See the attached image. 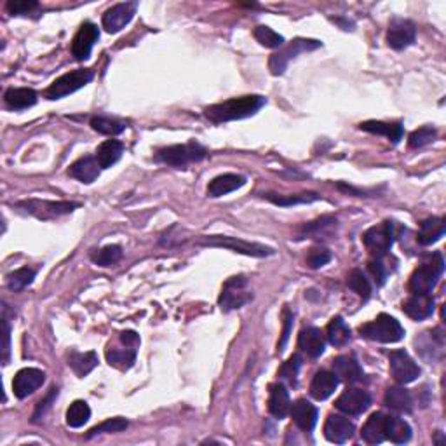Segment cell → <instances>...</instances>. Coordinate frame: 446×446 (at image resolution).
Masks as SVG:
<instances>
[{
	"instance_id": "6da1fadb",
	"label": "cell",
	"mask_w": 446,
	"mask_h": 446,
	"mask_svg": "<svg viewBox=\"0 0 446 446\" xmlns=\"http://www.w3.org/2000/svg\"><path fill=\"white\" fill-rule=\"evenodd\" d=\"M267 100L260 95H248L239 98H230V100L222 101V103L211 105L207 107L204 113L207 119L214 124L230 123V120H241L246 117H251L265 107Z\"/></svg>"
},
{
	"instance_id": "7a4b0ae2",
	"label": "cell",
	"mask_w": 446,
	"mask_h": 446,
	"mask_svg": "<svg viewBox=\"0 0 446 446\" xmlns=\"http://www.w3.org/2000/svg\"><path fill=\"white\" fill-rule=\"evenodd\" d=\"M445 260L441 253H432L422 260V264L415 269L410 277V291L412 295H430L436 288L437 281L443 276Z\"/></svg>"
},
{
	"instance_id": "3957f363",
	"label": "cell",
	"mask_w": 446,
	"mask_h": 446,
	"mask_svg": "<svg viewBox=\"0 0 446 446\" xmlns=\"http://www.w3.org/2000/svg\"><path fill=\"white\" fill-rule=\"evenodd\" d=\"M359 333L365 338L378 343H396L399 340H403L405 330H403V326L396 318L389 314H380L373 321H370V323L363 324L359 328Z\"/></svg>"
},
{
	"instance_id": "277c9868",
	"label": "cell",
	"mask_w": 446,
	"mask_h": 446,
	"mask_svg": "<svg viewBox=\"0 0 446 446\" xmlns=\"http://www.w3.org/2000/svg\"><path fill=\"white\" fill-rule=\"evenodd\" d=\"M197 244L207 246V248H223L230 249L234 253H239V255L246 256H255V258H264L274 255V249L269 246L258 244V242H249L239 237H230V236H206L201 237L197 241Z\"/></svg>"
},
{
	"instance_id": "5b68a950",
	"label": "cell",
	"mask_w": 446,
	"mask_h": 446,
	"mask_svg": "<svg viewBox=\"0 0 446 446\" xmlns=\"http://www.w3.org/2000/svg\"><path fill=\"white\" fill-rule=\"evenodd\" d=\"M206 157V148L202 145L189 142L183 145H173V147L160 148L155 154L157 162L167 164L173 167H185L192 162H199Z\"/></svg>"
},
{
	"instance_id": "8992f818",
	"label": "cell",
	"mask_w": 446,
	"mask_h": 446,
	"mask_svg": "<svg viewBox=\"0 0 446 446\" xmlns=\"http://www.w3.org/2000/svg\"><path fill=\"white\" fill-rule=\"evenodd\" d=\"M248 284V279L244 276H234L227 279L222 288L220 299H218L222 311H236V308L244 307L246 304L251 302L253 293L249 291Z\"/></svg>"
},
{
	"instance_id": "52a82bcc",
	"label": "cell",
	"mask_w": 446,
	"mask_h": 446,
	"mask_svg": "<svg viewBox=\"0 0 446 446\" xmlns=\"http://www.w3.org/2000/svg\"><path fill=\"white\" fill-rule=\"evenodd\" d=\"M321 42L314 41V38H295V41L289 42L288 46H284L283 49H279L277 53H274L269 60V68H271L272 76H283L284 70L289 61L293 58L299 56L300 53H308V51H316L321 48Z\"/></svg>"
},
{
	"instance_id": "ba28073f",
	"label": "cell",
	"mask_w": 446,
	"mask_h": 446,
	"mask_svg": "<svg viewBox=\"0 0 446 446\" xmlns=\"http://www.w3.org/2000/svg\"><path fill=\"white\" fill-rule=\"evenodd\" d=\"M394 237H396V223L387 220L382 222L380 225L368 229L365 236H363V242H365L366 249L371 255H375V258H382L393 248Z\"/></svg>"
},
{
	"instance_id": "9c48e42d",
	"label": "cell",
	"mask_w": 446,
	"mask_h": 446,
	"mask_svg": "<svg viewBox=\"0 0 446 446\" xmlns=\"http://www.w3.org/2000/svg\"><path fill=\"white\" fill-rule=\"evenodd\" d=\"M93 81V72L88 68H79L73 70V72L65 73V76L58 77L53 84L46 89V98L48 100H60V98H65L72 93L79 91L81 88L88 85L89 82Z\"/></svg>"
},
{
	"instance_id": "30bf717a",
	"label": "cell",
	"mask_w": 446,
	"mask_h": 446,
	"mask_svg": "<svg viewBox=\"0 0 446 446\" xmlns=\"http://www.w3.org/2000/svg\"><path fill=\"white\" fill-rule=\"evenodd\" d=\"M16 207L23 209L25 213L33 214L41 220H49V218L61 217V214L72 213L76 207H79L77 202L70 201H41V199H28V201H19Z\"/></svg>"
},
{
	"instance_id": "8fae6325",
	"label": "cell",
	"mask_w": 446,
	"mask_h": 446,
	"mask_svg": "<svg viewBox=\"0 0 446 446\" xmlns=\"http://www.w3.org/2000/svg\"><path fill=\"white\" fill-rule=\"evenodd\" d=\"M389 370L394 380H396L398 383H401V385L412 383L420 377V368H418L417 363L410 358L408 352L403 349L390 352Z\"/></svg>"
},
{
	"instance_id": "7c38bea8",
	"label": "cell",
	"mask_w": 446,
	"mask_h": 446,
	"mask_svg": "<svg viewBox=\"0 0 446 446\" xmlns=\"http://www.w3.org/2000/svg\"><path fill=\"white\" fill-rule=\"evenodd\" d=\"M136 9H138V2H120L112 6L110 9L105 11L103 19V28L108 33H119L120 30L126 28V25L131 23V19L135 18Z\"/></svg>"
},
{
	"instance_id": "4fadbf2b",
	"label": "cell",
	"mask_w": 446,
	"mask_h": 446,
	"mask_svg": "<svg viewBox=\"0 0 446 446\" xmlns=\"http://www.w3.org/2000/svg\"><path fill=\"white\" fill-rule=\"evenodd\" d=\"M417 38V28L410 19L396 18L390 21L389 30H387V44L393 49L403 51L413 44Z\"/></svg>"
},
{
	"instance_id": "5bb4252c",
	"label": "cell",
	"mask_w": 446,
	"mask_h": 446,
	"mask_svg": "<svg viewBox=\"0 0 446 446\" xmlns=\"http://www.w3.org/2000/svg\"><path fill=\"white\" fill-rule=\"evenodd\" d=\"M46 380V373L38 368H23L16 373L13 380V390L18 399H25L32 396L38 387Z\"/></svg>"
},
{
	"instance_id": "9a60e30c",
	"label": "cell",
	"mask_w": 446,
	"mask_h": 446,
	"mask_svg": "<svg viewBox=\"0 0 446 446\" xmlns=\"http://www.w3.org/2000/svg\"><path fill=\"white\" fill-rule=\"evenodd\" d=\"M370 394L363 389H346L335 401L336 410H340L346 415H352V417L365 413L370 408Z\"/></svg>"
},
{
	"instance_id": "2e32d148",
	"label": "cell",
	"mask_w": 446,
	"mask_h": 446,
	"mask_svg": "<svg viewBox=\"0 0 446 446\" xmlns=\"http://www.w3.org/2000/svg\"><path fill=\"white\" fill-rule=\"evenodd\" d=\"M100 38V30L95 23H84L72 41V54L76 60L84 61L91 56V51Z\"/></svg>"
},
{
	"instance_id": "e0dca14e",
	"label": "cell",
	"mask_w": 446,
	"mask_h": 446,
	"mask_svg": "<svg viewBox=\"0 0 446 446\" xmlns=\"http://www.w3.org/2000/svg\"><path fill=\"white\" fill-rule=\"evenodd\" d=\"M356 427L354 424L349 420L347 417H342V415H333L331 413L330 417L326 418L324 422V437L331 443L336 445H343L354 436Z\"/></svg>"
},
{
	"instance_id": "ac0fdd59",
	"label": "cell",
	"mask_w": 446,
	"mask_h": 446,
	"mask_svg": "<svg viewBox=\"0 0 446 446\" xmlns=\"http://www.w3.org/2000/svg\"><path fill=\"white\" fill-rule=\"evenodd\" d=\"M289 413H291L296 427L302 429L304 432H311L318 424V408L312 403H308L307 399H296L291 405Z\"/></svg>"
},
{
	"instance_id": "d6986e66",
	"label": "cell",
	"mask_w": 446,
	"mask_h": 446,
	"mask_svg": "<svg viewBox=\"0 0 446 446\" xmlns=\"http://www.w3.org/2000/svg\"><path fill=\"white\" fill-rule=\"evenodd\" d=\"M289 410H291V401L284 383H272L269 387V413L277 420H283L288 417Z\"/></svg>"
},
{
	"instance_id": "ffe728a7",
	"label": "cell",
	"mask_w": 446,
	"mask_h": 446,
	"mask_svg": "<svg viewBox=\"0 0 446 446\" xmlns=\"http://www.w3.org/2000/svg\"><path fill=\"white\" fill-rule=\"evenodd\" d=\"M403 312L415 321L427 319L434 312V299L430 295H412L403 302Z\"/></svg>"
},
{
	"instance_id": "44dd1931",
	"label": "cell",
	"mask_w": 446,
	"mask_h": 446,
	"mask_svg": "<svg viewBox=\"0 0 446 446\" xmlns=\"http://www.w3.org/2000/svg\"><path fill=\"white\" fill-rule=\"evenodd\" d=\"M331 366H333V373L336 375V378L347 383L361 382L363 377H365L361 366H359V363L352 356H338V358L333 359Z\"/></svg>"
},
{
	"instance_id": "7402d4cb",
	"label": "cell",
	"mask_w": 446,
	"mask_h": 446,
	"mask_svg": "<svg viewBox=\"0 0 446 446\" xmlns=\"http://www.w3.org/2000/svg\"><path fill=\"white\" fill-rule=\"evenodd\" d=\"M324 347H326V343H324V335L321 333L319 328L311 326L300 331L299 349L305 352L308 358L316 359V358H319V356H323Z\"/></svg>"
},
{
	"instance_id": "603a6c76",
	"label": "cell",
	"mask_w": 446,
	"mask_h": 446,
	"mask_svg": "<svg viewBox=\"0 0 446 446\" xmlns=\"http://www.w3.org/2000/svg\"><path fill=\"white\" fill-rule=\"evenodd\" d=\"M244 183L246 178L241 175L234 173L220 175L209 182V185H207V195L214 199L222 197V195H227L230 194V192H236L237 189H241V187H244Z\"/></svg>"
},
{
	"instance_id": "cb8c5ba5",
	"label": "cell",
	"mask_w": 446,
	"mask_h": 446,
	"mask_svg": "<svg viewBox=\"0 0 446 446\" xmlns=\"http://www.w3.org/2000/svg\"><path fill=\"white\" fill-rule=\"evenodd\" d=\"M338 378L333 371H326V370H321L318 373L314 375L311 382V396L318 401H324L335 393L336 387H338Z\"/></svg>"
},
{
	"instance_id": "d4e9b609",
	"label": "cell",
	"mask_w": 446,
	"mask_h": 446,
	"mask_svg": "<svg viewBox=\"0 0 446 446\" xmlns=\"http://www.w3.org/2000/svg\"><path fill=\"white\" fill-rule=\"evenodd\" d=\"M100 164H98L96 157H91V155H85V157H81L79 160H76V162L70 166L68 170V175L72 176V178L79 180L81 183H93L95 180L100 176Z\"/></svg>"
},
{
	"instance_id": "484cf974",
	"label": "cell",
	"mask_w": 446,
	"mask_h": 446,
	"mask_svg": "<svg viewBox=\"0 0 446 446\" xmlns=\"http://www.w3.org/2000/svg\"><path fill=\"white\" fill-rule=\"evenodd\" d=\"M446 223L443 218H427L420 223L417 232V242L422 246H430L445 236Z\"/></svg>"
},
{
	"instance_id": "4316f807",
	"label": "cell",
	"mask_w": 446,
	"mask_h": 446,
	"mask_svg": "<svg viewBox=\"0 0 446 446\" xmlns=\"http://www.w3.org/2000/svg\"><path fill=\"white\" fill-rule=\"evenodd\" d=\"M4 101L11 110H25L37 103V93L30 88H11L4 95Z\"/></svg>"
},
{
	"instance_id": "83f0119b",
	"label": "cell",
	"mask_w": 446,
	"mask_h": 446,
	"mask_svg": "<svg viewBox=\"0 0 446 446\" xmlns=\"http://www.w3.org/2000/svg\"><path fill=\"white\" fill-rule=\"evenodd\" d=\"M363 441L368 445H380L385 441V415L377 412L371 415L363 425L361 430Z\"/></svg>"
},
{
	"instance_id": "f1b7e54d",
	"label": "cell",
	"mask_w": 446,
	"mask_h": 446,
	"mask_svg": "<svg viewBox=\"0 0 446 446\" xmlns=\"http://www.w3.org/2000/svg\"><path fill=\"white\" fill-rule=\"evenodd\" d=\"M359 129L363 131L371 133V135L385 136L389 142L394 145L399 143V140L403 138V124L401 123H382V120H366V123L359 124Z\"/></svg>"
},
{
	"instance_id": "f546056e",
	"label": "cell",
	"mask_w": 446,
	"mask_h": 446,
	"mask_svg": "<svg viewBox=\"0 0 446 446\" xmlns=\"http://www.w3.org/2000/svg\"><path fill=\"white\" fill-rule=\"evenodd\" d=\"M68 366L72 368V371L79 378L88 377V375L98 366V354L95 351L89 352L72 351L68 358Z\"/></svg>"
},
{
	"instance_id": "4dcf8cb0",
	"label": "cell",
	"mask_w": 446,
	"mask_h": 446,
	"mask_svg": "<svg viewBox=\"0 0 446 446\" xmlns=\"http://www.w3.org/2000/svg\"><path fill=\"white\" fill-rule=\"evenodd\" d=\"M387 408L398 413H410L413 408V399L405 387H389L383 398Z\"/></svg>"
},
{
	"instance_id": "1f68e13d",
	"label": "cell",
	"mask_w": 446,
	"mask_h": 446,
	"mask_svg": "<svg viewBox=\"0 0 446 446\" xmlns=\"http://www.w3.org/2000/svg\"><path fill=\"white\" fill-rule=\"evenodd\" d=\"M385 440L396 445H405L412 440V427L408 422L399 417H387L385 415Z\"/></svg>"
},
{
	"instance_id": "d6a6232c",
	"label": "cell",
	"mask_w": 446,
	"mask_h": 446,
	"mask_svg": "<svg viewBox=\"0 0 446 446\" xmlns=\"http://www.w3.org/2000/svg\"><path fill=\"white\" fill-rule=\"evenodd\" d=\"M124 145L119 140H107L98 147L96 150V160L100 164L101 170H108L113 164L119 162V159L123 157Z\"/></svg>"
},
{
	"instance_id": "836d02e7",
	"label": "cell",
	"mask_w": 446,
	"mask_h": 446,
	"mask_svg": "<svg viewBox=\"0 0 446 446\" xmlns=\"http://www.w3.org/2000/svg\"><path fill=\"white\" fill-rule=\"evenodd\" d=\"M336 229V218L335 217H321L318 220L305 223L304 227H300V237H326L333 234Z\"/></svg>"
},
{
	"instance_id": "e575fe53",
	"label": "cell",
	"mask_w": 446,
	"mask_h": 446,
	"mask_svg": "<svg viewBox=\"0 0 446 446\" xmlns=\"http://www.w3.org/2000/svg\"><path fill=\"white\" fill-rule=\"evenodd\" d=\"M326 338L333 347H343L351 340V328L340 316H335L326 326Z\"/></svg>"
},
{
	"instance_id": "d590c367",
	"label": "cell",
	"mask_w": 446,
	"mask_h": 446,
	"mask_svg": "<svg viewBox=\"0 0 446 446\" xmlns=\"http://www.w3.org/2000/svg\"><path fill=\"white\" fill-rule=\"evenodd\" d=\"M136 359V347L124 346L123 349L117 347H108L107 349V361L110 366L119 368V370H129Z\"/></svg>"
},
{
	"instance_id": "8d00e7d4",
	"label": "cell",
	"mask_w": 446,
	"mask_h": 446,
	"mask_svg": "<svg viewBox=\"0 0 446 446\" xmlns=\"http://www.w3.org/2000/svg\"><path fill=\"white\" fill-rule=\"evenodd\" d=\"M91 418V408L85 401H73L70 408L66 410V425L72 429H79L84 424H88Z\"/></svg>"
},
{
	"instance_id": "74e56055",
	"label": "cell",
	"mask_w": 446,
	"mask_h": 446,
	"mask_svg": "<svg viewBox=\"0 0 446 446\" xmlns=\"http://www.w3.org/2000/svg\"><path fill=\"white\" fill-rule=\"evenodd\" d=\"M35 276H37V272H35L32 267L18 269V271L11 272L9 276H7V288L14 293L23 291V289L28 288L30 284L33 283Z\"/></svg>"
},
{
	"instance_id": "f35d334b",
	"label": "cell",
	"mask_w": 446,
	"mask_h": 446,
	"mask_svg": "<svg viewBox=\"0 0 446 446\" xmlns=\"http://www.w3.org/2000/svg\"><path fill=\"white\" fill-rule=\"evenodd\" d=\"M91 128L100 135L105 136H117L126 129V123L119 119H110V117H93L91 119Z\"/></svg>"
},
{
	"instance_id": "ab89813d",
	"label": "cell",
	"mask_w": 446,
	"mask_h": 446,
	"mask_svg": "<svg viewBox=\"0 0 446 446\" xmlns=\"http://www.w3.org/2000/svg\"><path fill=\"white\" fill-rule=\"evenodd\" d=\"M120 258H123V248H120L119 244L105 246V248L98 249V251L91 255V260L95 261L96 265H100V267H112V265H115Z\"/></svg>"
},
{
	"instance_id": "60d3db41",
	"label": "cell",
	"mask_w": 446,
	"mask_h": 446,
	"mask_svg": "<svg viewBox=\"0 0 446 446\" xmlns=\"http://www.w3.org/2000/svg\"><path fill=\"white\" fill-rule=\"evenodd\" d=\"M300 368H302V358L299 354H293L288 361L283 363V366L279 368V378L283 382H286L288 385L296 387L299 383V375H300Z\"/></svg>"
},
{
	"instance_id": "b9f144b4",
	"label": "cell",
	"mask_w": 446,
	"mask_h": 446,
	"mask_svg": "<svg viewBox=\"0 0 446 446\" xmlns=\"http://www.w3.org/2000/svg\"><path fill=\"white\" fill-rule=\"evenodd\" d=\"M347 286H349V289H352L356 295L361 296L363 300L370 299V295H371L370 281H368L365 277V274H363L361 271H358V269H354V271L349 274V277H347Z\"/></svg>"
},
{
	"instance_id": "7bdbcfd3",
	"label": "cell",
	"mask_w": 446,
	"mask_h": 446,
	"mask_svg": "<svg viewBox=\"0 0 446 446\" xmlns=\"http://www.w3.org/2000/svg\"><path fill=\"white\" fill-rule=\"evenodd\" d=\"M265 197L277 206H295V204H308V202L319 201L318 194H299V195H274L267 194Z\"/></svg>"
},
{
	"instance_id": "ee69618b",
	"label": "cell",
	"mask_w": 446,
	"mask_h": 446,
	"mask_svg": "<svg viewBox=\"0 0 446 446\" xmlns=\"http://www.w3.org/2000/svg\"><path fill=\"white\" fill-rule=\"evenodd\" d=\"M253 35H255L256 41L260 42L261 46H265V48L277 49V48H281V46L284 44L283 35L274 32V30L269 28V26H264V25L256 26L255 32H253Z\"/></svg>"
},
{
	"instance_id": "f6af8a7d",
	"label": "cell",
	"mask_w": 446,
	"mask_h": 446,
	"mask_svg": "<svg viewBox=\"0 0 446 446\" xmlns=\"http://www.w3.org/2000/svg\"><path fill=\"white\" fill-rule=\"evenodd\" d=\"M128 420L126 418H120V417H115V418H107L105 422H101L100 425H96V427H93L91 430H89L88 437H95L98 436V434H108V432H123V430L128 429Z\"/></svg>"
},
{
	"instance_id": "bcb514c9",
	"label": "cell",
	"mask_w": 446,
	"mask_h": 446,
	"mask_svg": "<svg viewBox=\"0 0 446 446\" xmlns=\"http://www.w3.org/2000/svg\"><path fill=\"white\" fill-rule=\"evenodd\" d=\"M331 261V253L328 251L326 248H321V246H316V248H311L307 253V258H305V264L311 269H321L326 264Z\"/></svg>"
},
{
	"instance_id": "7dc6e473",
	"label": "cell",
	"mask_w": 446,
	"mask_h": 446,
	"mask_svg": "<svg viewBox=\"0 0 446 446\" xmlns=\"http://www.w3.org/2000/svg\"><path fill=\"white\" fill-rule=\"evenodd\" d=\"M434 138H436V129L425 126V128L417 129V131H413L412 135H410L408 143L412 148H420V147H424V145L434 142Z\"/></svg>"
},
{
	"instance_id": "c3c4849f",
	"label": "cell",
	"mask_w": 446,
	"mask_h": 446,
	"mask_svg": "<svg viewBox=\"0 0 446 446\" xmlns=\"http://www.w3.org/2000/svg\"><path fill=\"white\" fill-rule=\"evenodd\" d=\"M6 7L13 16H23V14H28L33 9H37L38 4L35 0H11Z\"/></svg>"
},
{
	"instance_id": "681fc988",
	"label": "cell",
	"mask_w": 446,
	"mask_h": 446,
	"mask_svg": "<svg viewBox=\"0 0 446 446\" xmlns=\"http://www.w3.org/2000/svg\"><path fill=\"white\" fill-rule=\"evenodd\" d=\"M291 326H293V314H291V311L286 307L283 311V335H281V342L277 343V349H279V352H283L284 347H286L289 333H291Z\"/></svg>"
},
{
	"instance_id": "f907efd6",
	"label": "cell",
	"mask_w": 446,
	"mask_h": 446,
	"mask_svg": "<svg viewBox=\"0 0 446 446\" xmlns=\"http://www.w3.org/2000/svg\"><path fill=\"white\" fill-rule=\"evenodd\" d=\"M368 269H370V272L373 274L375 281H377L378 284L385 283L387 272H385V265L382 264V258H375V260H371L370 264H368Z\"/></svg>"
},
{
	"instance_id": "816d5d0a",
	"label": "cell",
	"mask_w": 446,
	"mask_h": 446,
	"mask_svg": "<svg viewBox=\"0 0 446 446\" xmlns=\"http://www.w3.org/2000/svg\"><path fill=\"white\" fill-rule=\"evenodd\" d=\"M56 396H58V389H56V387H53V389L49 390L48 396H46L44 399H41V401H38L37 408H35V413H33V422H37L38 418H41L42 415L46 413V410L49 408L51 403H53V399L56 398Z\"/></svg>"
},
{
	"instance_id": "f5cc1de1",
	"label": "cell",
	"mask_w": 446,
	"mask_h": 446,
	"mask_svg": "<svg viewBox=\"0 0 446 446\" xmlns=\"http://www.w3.org/2000/svg\"><path fill=\"white\" fill-rule=\"evenodd\" d=\"M9 352H11V328L7 321L4 319V365L9 363Z\"/></svg>"
},
{
	"instance_id": "db71d44e",
	"label": "cell",
	"mask_w": 446,
	"mask_h": 446,
	"mask_svg": "<svg viewBox=\"0 0 446 446\" xmlns=\"http://www.w3.org/2000/svg\"><path fill=\"white\" fill-rule=\"evenodd\" d=\"M119 338H120V342L124 343V346H129V347H138L140 346V336H138V333H135V331H123Z\"/></svg>"
}]
</instances>
